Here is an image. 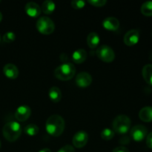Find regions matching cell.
Listing matches in <instances>:
<instances>
[{"instance_id":"obj_25","label":"cell","mask_w":152,"mask_h":152,"mask_svg":"<svg viewBox=\"0 0 152 152\" xmlns=\"http://www.w3.org/2000/svg\"><path fill=\"white\" fill-rule=\"evenodd\" d=\"M16 39V35L13 32H7L3 36V41L4 42L10 43L13 42Z\"/></svg>"},{"instance_id":"obj_26","label":"cell","mask_w":152,"mask_h":152,"mask_svg":"<svg viewBox=\"0 0 152 152\" xmlns=\"http://www.w3.org/2000/svg\"><path fill=\"white\" fill-rule=\"evenodd\" d=\"M88 2L94 7H103L105 4H106L107 1L105 0H89Z\"/></svg>"},{"instance_id":"obj_10","label":"cell","mask_w":152,"mask_h":152,"mask_svg":"<svg viewBox=\"0 0 152 152\" xmlns=\"http://www.w3.org/2000/svg\"><path fill=\"white\" fill-rule=\"evenodd\" d=\"M139 40L140 32L136 29H132L128 31L123 38V42L128 46H133L137 44Z\"/></svg>"},{"instance_id":"obj_13","label":"cell","mask_w":152,"mask_h":152,"mask_svg":"<svg viewBox=\"0 0 152 152\" xmlns=\"http://www.w3.org/2000/svg\"><path fill=\"white\" fill-rule=\"evenodd\" d=\"M102 26L107 31H115L118 30L120 27V22L118 19L113 16L105 18L102 22Z\"/></svg>"},{"instance_id":"obj_18","label":"cell","mask_w":152,"mask_h":152,"mask_svg":"<svg viewBox=\"0 0 152 152\" xmlns=\"http://www.w3.org/2000/svg\"><path fill=\"white\" fill-rule=\"evenodd\" d=\"M48 95L50 100L53 102H59L62 99V92H61L60 89L56 86L50 88L49 90Z\"/></svg>"},{"instance_id":"obj_16","label":"cell","mask_w":152,"mask_h":152,"mask_svg":"<svg viewBox=\"0 0 152 152\" xmlns=\"http://www.w3.org/2000/svg\"><path fill=\"white\" fill-rule=\"evenodd\" d=\"M87 52L84 49H78L72 54V60L76 64H81L86 61L87 58Z\"/></svg>"},{"instance_id":"obj_35","label":"cell","mask_w":152,"mask_h":152,"mask_svg":"<svg viewBox=\"0 0 152 152\" xmlns=\"http://www.w3.org/2000/svg\"><path fill=\"white\" fill-rule=\"evenodd\" d=\"M151 35H152V33H151Z\"/></svg>"},{"instance_id":"obj_31","label":"cell","mask_w":152,"mask_h":152,"mask_svg":"<svg viewBox=\"0 0 152 152\" xmlns=\"http://www.w3.org/2000/svg\"><path fill=\"white\" fill-rule=\"evenodd\" d=\"M39 152H51V151L49 148H43V149L40 150Z\"/></svg>"},{"instance_id":"obj_2","label":"cell","mask_w":152,"mask_h":152,"mask_svg":"<svg viewBox=\"0 0 152 152\" xmlns=\"http://www.w3.org/2000/svg\"><path fill=\"white\" fill-rule=\"evenodd\" d=\"M22 132L21 125L16 121L7 123L2 129L3 136L8 142H10L17 140L20 137Z\"/></svg>"},{"instance_id":"obj_6","label":"cell","mask_w":152,"mask_h":152,"mask_svg":"<svg viewBox=\"0 0 152 152\" xmlns=\"http://www.w3.org/2000/svg\"><path fill=\"white\" fill-rule=\"evenodd\" d=\"M96 56L105 62H111L115 59V53L113 49L108 45H102L96 50Z\"/></svg>"},{"instance_id":"obj_14","label":"cell","mask_w":152,"mask_h":152,"mask_svg":"<svg viewBox=\"0 0 152 152\" xmlns=\"http://www.w3.org/2000/svg\"><path fill=\"white\" fill-rule=\"evenodd\" d=\"M3 72L6 77L10 80H15L19 76V70L15 65L11 63L6 64L3 68Z\"/></svg>"},{"instance_id":"obj_24","label":"cell","mask_w":152,"mask_h":152,"mask_svg":"<svg viewBox=\"0 0 152 152\" xmlns=\"http://www.w3.org/2000/svg\"><path fill=\"white\" fill-rule=\"evenodd\" d=\"M86 1L83 0H73L71 2V6L74 9H82L86 6Z\"/></svg>"},{"instance_id":"obj_30","label":"cell","mask_w":152,"mask_h":152,"mask_svg":"<svg viewBox=\"0 0 152 152\" xmlns=\"http://www.w3.org/2000/svg\"><path fill=\"white\" fill-rule=\"evenodd\" d=\"M120 144L122 145H126V144L129 143L130 142V138L128 137V136H124L120 139Z\"/></svg>"},{"instance_id":"obj_9","label":"cell","mask_w":152,"mask_h":152,"mask_svg":"<svg viewBox=\"0 0 152 152\" xmlns=\"http://www.w3.org/2000/svg\"><path fill=\"white\" fill-rule=\"evenodd\" d=\"M76 84L78 87L85 88H87L92 83V77L90 74L87 72H80L76 77Z\"/></svg>"},{"instance_id":"obj_12","label":"cell","mask_w":152,"mask_h":152,"mask_svg":"<svg viewBox=\"0 0 152 152\" xmlns=\"http://www.w3.org/2000/svg\"><path fill=\"white\" fill-rule=\"evenodd\" d=\"M41 7L37 3L30 1L25 5V12L29 16L32 18L38 17L41 13Z\"/></svg>"},{"instance_id":"obj_22","label":"cell","mask_w":152,"mask_h":152,"mask_svg":"<svg viewBox=\"0 0 152 152\" xmlns=\"http://www.w3.org/2000/svg\"><path fill=\"white\" fill-rule=\"evenodd\" d=\"M24 132L28 136H35L39 133V128L37 125L35 124H29L25 126Z\"/></svg>"},{"instance_id":"obj_8","label":"cell","mask_w":152,"mask_h":152,"mask_svg":"<svg viewBox=\"0 0 152 152\" xmlns=\"http://www.w3.org/2000/svg\"><path fill=\"white\" fill-rule=\"evenodd\" d=\"M88 141V134L85 131H79L74 135L72 142L74 147L81 148L87 144Z\"/></svg>"},{"instance_id":"obj_5","label":"cell","mask_w":152,"mask_h":152,"mask_svg":"<svg viewBox=\"0 0 152 152\" xmlns=\"http://www.w3.org/2000/svg\"><path fill=\"white\" fill-rule=\"evenodd\" d=\"M37 28L40 34L50 35L55 30L54 22L49 17L42 16L37 20Z\"/></svg>"},{"instance_id":"obj_32","label":"cell","mask_w":152,"mask_h":152,"mask_svg":"<svg viewBox=\"0 0 152 152\" xmlns=\"http://www.w3.org/2000/svg\"><path fill=\"white\" fill-rule=\"evenodd\" d=\"M1 20H2V14H1V13L0 12V22H1Z\"/></svg>"},{"instance_id":"obj_34","label":"cell","mask_w":152,"mask_h":152,"mask_svg":"<svg viewBox=\"0 0 152 152\" xmlns=\"http://www.w3.org/2000/svg\"><path fill=\"white\" fill-rule=\"evenodd\" d=\"M0 42H1V37H0Z\"/></svg>"},{"instance_id":"obj_23","label":"cell","mask_w":152,"mask_h":152,"mask_svg":"<svg viewBox=\"0 0 152 152\" xmlns=\"http://www.w3.org/2000/svg\"><path fill=\"white\" fill-rule=\"evenodd\" d=\"M114 135H115V132L111 130V129H108V128L104 129L100 134L101 137L104 140H111L114 138Z\"/></svg>"},{"instance_id":"obj_7","label":"cell","mask_w":152,"mask_h":152,"mask_svg":"<svg viewBox=\"0 0 152 152\" xmlns=\"http://www.w3.org/2000/svg\"><path fill=\"white\" fill-rule=\"evenodd\" d=\"M148 130L146 127L142 125H137L134 126L130 132L131 137L136 142H141L147 136Z\"/></svg>"},{"instance_id":"obj_28","label":"cell","mask_w":152,"mask_h":152,"mask_svg":"<svg viewBox=\"0 0 152 152\" xmlns=\"http://www.w3.org/2000/svg\"><path fill=\"white\" fill-rule=\"evenodd\" d=\"M146 145L149 148L152 149V132L148 134L146 137Z\"/></svg>"},{"instance_id":"obj_21","label":"cell","mask_w":152,"mask_h":152,"mask_svg":"<svg viewBox=\"0 0 152 152\" xmlns=\"http://www.w3.org/2000/svg\"><path fill=\"white\" fill-rule=\"evenodd\" d=\"M141 13L146 16H152V1L144 2L141 6Z\"/></svg>"},{"instance_id":"obj_17","label":"cell","mask_w":152,"mask_h":152,"mask_svg":"<svg viewBox=\"0 0 152 152\" xmlns=\"http://www.w3.org/2000/svg\"><path fill=\"white\" fill-rule=\"evenodd\" d=\"M100 42L99 35L95 32H91L87 37V44L90 48H96Z\"/></svg>"},{"instance_id":"obj_11","label":"cell","mask_w":152,"mask_h":152,"mask_svg":"<svg viewBox=\"0 0 152 152\" xmlns=\"http://www.w3.org/2000/svg\"><path fill=\"white\" fill-rule=\"evenodd\" d=\"M31 114V110L28 105H21L15 111V117L19 122H25L28 120Z\"/></svg>"},{"instance_id":"obj_15","label":"cell","mask_w":152,"mask_h":152,"mask_svg":"<svg viewBox=\"0 0 152 152\" xmlns=\"http://www.w3.org/2000/svg\"><path fill=\"white\" fill-rule=\"evenodd\" d=\"M139 117L145 123L152 122V107L145 106L142 108L139 112Z\"/></svg>"},{"instance_id":"obj_27","label":"cell","mask_w":152,"mask_h":152,"mask_svg":"<svg viewBox=\"0 0 152 152\" xmlns=\"http://www.w3.org/2000/svg\"><path fill=\"white\" fill-rule=\"evenodd\" d=\"M57 152H75V149L72 145H66L62 147Z\"/></svg>"},{"instance_id":"obj_4","label":"cell","mask_w":152,"mask_h":152,"mask_svg":"<svg viewBox=\"0 0 152 152\" xmlns=\"http://www.w3.org/2000/svg\"><path fill=\"white\" fill-rule=\"evenodd\" d=\"M131 124L132 122L128 116L119 115L113 121V131L120 134H124L130 130Z\"/></svg>"},{"instance_id":"obj_20","label":"cell","mask_w":152,"mask_h":152,"mask_svg":"<svg viewBox=\"0 0 152 152\" xmlns=\"http://www.w3.org/2000/svg\"><path fill=\"white\" fill-rule=\"evenodd\" d=\"M56 9V4L53 1L47 0L45 1L42 4L41 10L45 14H51Z\"/></svg>"},{"instance_id":"obj_1","label":"cell","mask_w":152,"mask_h":152,"mask_svg":"<svg viewBox=\"0 0 152 152\" xmlns=\"http://www.w3.org/2000/svg\"><path fill=\"white\" fill-rule=\"evenodd\" d=\"M45 129L51 136L59 137L65 129V120L57 114L50 116L46 121Z\"/></svg>"},{"instance_id":"obj_3","label":"cell","mask_w":152,"mask_h":152,"mask_svg":"<svg viewBox=\"0 0 152 152\" xmlns=\"http://www.w3.org/2000/svg\"><path fill=\"white\" fill-rule=\"evenodd\" d=\"M76 74V68L72 63H63L59 65L54 71V76L58 80L68 81L71 80Z\"/></svg>"},{"instance_id":"obj_33","label":"cell","mask_w":152,"mask_h":152,"mask_svg":"<svg viewBox=\"0 0 152 152\" xmlns=\"http://www.w3.org/2000/svg\"><path fill=\"white\" fill-rule=\"evenodd\" d=\"M0 148H1V142H0Z\"/></svg>"},{"instance_id":"obj_29","label":"cell","mask_w":152,"mask_h":152,"mask_svg":"<svg viewBox=\"0 0 152 152\" xmlns=\"http://www.w3.org/2000/svg\"><path fill=\"white\" fill-rule=\"evenodd\" d=\"M112 152H129V149L124 146H119L114 148Z\"/></svg>"},{"instance_id":"obj_19","label":"cell","mask_w":152,"mask_h":152,"mask_svg":"<svg viewBox=\"0 0 152 152\" xmlns=\"http://www.w3.org/2000/svg\"><path fill=\"white\" fill-rule=\"evenodd\" d=\"M142 74L145 81L152 86V64H147L142 68Z\"/></svg>"}]
</instances>
